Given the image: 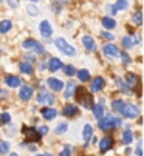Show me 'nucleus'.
Returning <instances> with one entry per match:
<instances>
[{
	"instance_id": "412c9836",
	"label": "nucleus",
	"mask_w": 144,
	"mask_h": 156,
	"mask_svg": "<svg viewBox=\"0 0 144 156\" xmlns=\"http://www.w3.org/2000/svg\"><path fill=\"white\" fill-rule=\"evenodd\" d=\"M5 83H6L8 87H11V88H17V87L22 85V80H20V77H17V76H6V77H5Z\"/></svg>"
},
{
	"instance_id": "f704fd0d",
	"label": "nucleus",
	"mask_w": 144,
	"mask_h": 156,
	"mask_svg": "<svg viewBox=\"0 0 144 156\" xmlns=\"http://www.w3.org/2000/svg\"><path fill=\"white\" fill-rule=\"evenodd\" d=\"M64 73L67 74V76H75L76 74V68L73 65H65L64 66Z\"/></svg>"
},
{
	"instance_id": "bb28decb",
	"label": "nucleus",
	"mask_w": 144,
	"mask_h": 156,
	"mask_svg": "<svg viewBox=\"0 0 144 156\" xmlns=\"http://www.w3.org/2000/svg\"><path fill=\"white\" fill-rule=\"evenodd\" d=\"M102 27H104L105 30H112V28L116 27V22H115L112 17H104V19H102Z\"/></svg>"
},
{
	"instance_id": "f3484780",
	"label": "nucleus",
	"mask_w": 144,
	"mask_h": 156,
	"mask_svg": "<svg viewBox=\"0 0 144 156\" xmlns=\"http://www.w3.org/2000/svg\"><path fill=\"white\" fill-rule=\"evenodd\" d=\"M40 115H42L46 121H51V119H54V118L57 116V110H54V108H51V107H43V108L40 110Z\"/></svg>"
},
{
	"instance_id": "c9c22d12",
	"label": "nucleus",
	"mask_w": 144,
	"mask_h": 156,
	"mask_svg": "<svg viewBox=\"0 0 144 156\" xmlns=\"http://www.w3.org/2000/svg\"><path fill=\"white\" fill-rule=\"evenodd\" d=\"M9 122H11L9 113H2V115H0V125H6V124H9Z\"/></svg>"
},
{
	"instance_id": "473e14b6",
	"label": "nucleus",
	"mask_w": 144,
	"mask_h": 156,
	"mask_svg": "<svg viewBox=\"0 0 144 156\" xmlns=\"http://www.w3.org/2000/svg\"><path fill=\"white\" fill-rule=\"evenodd\" d=\"M27 11H28V14H30V16H37V14H39L36 3H31V2L27 5Z\"/></svg>"
},
{
	"instance_id": "39448f33",
	"label": "nucleus",
	"mask_w": 144,
	"mask_h": 156,
	"mask_svg": "<svg viewBox=\"0 0 144 156\" xmlns=\"http://www.w3.org/2000/svg\"><path fill=\"white\" fill-rule=\"evenodd\" d=\"M36 101L39 102V104H45V105H51V104H54V96L51 94V93H48V91H45L43 88L39 91V94H37V98H36Z\"/></svg>"
},
{
	"instance_id": "b1692460",
	"label": "nucleus",
	"mask_w": 144,
	"mask_h": 156,
	"mask_svg": "<svg viewBox=\"0 0 144 156\" xmlns=\"http://www.w3.org/2000/svg\"><path fill=\"white\" fill-rule=\"evenodd\" d=\"M19 70H20V73H23V74H31V73H33V65L23 60V62L19 63Z\"/></svg>"
},
{
	"instance_id": "9d476101",
	"label": "nucleus",
	"mask_w": 144,
	"mask_h": 156,
	"mask_svg": "<svg viewBox=\"0 0 144 156\" xmlns=\"http://www.w3.org/2000/svg\"><path fill=\"white\" fill-rule=\"evenodd\" d=\"M139 36H124L121 39V43H123V47L126 50H130L133 45H136V43H139Z\"/></svg>"
},
{
	"instance_id": "79ce46f5",
	"label": "nucleus",
	"mask_w": 144,
	"mask_h": 156,
	"mask_svg": "<svg viewBox=\"0 0 144 156\" xmlns=\"http://www.w3.org/2000/svg\"><path fill=\"white\" fill-rule=\"evenodd\" d=\"M25 62H28V63H31V62H34L36 59H34V54H25Z\"/></svg>"
},
{
	"instance_id": "aec40b11",
	"label": "nucleus",
	"mask_w": 144,
	"mask_h": 156,
	"mask_svg": "<svg viewBox=\"0 0 144 156\" xmlns=\"http://www.w3.org/2000/svg\"><path fill=\"white\" fill-rule=\"evenodd\" d=\"M76 90H78L76 83H75V82H68V83H67V87H65V91H64V98H65V99L73 98V96H75V93H76Z\"/></svg>"
},
{
	"instance_id": "7ed1b4c3",
	"label": "nucleus",
	"mask_w": 144,
	"mask_h": 156,
	"mask_svg": "<svg viewBox=\"0 0 144 156\" xmlns=\"http://www.w3.org/2000/svg\"><path fill=\"white\" fill-rule=\"evenodd\" d=\"M76 101L84 107V108H91L93 107V99H91V96L84 90V88H79V90H76Z\"/></svg>"
},
{
	"instance_id": "2f4dec72",
	"label": "nucleus",
	"mask_w": 144,
	"mask_h": 156,
	"mask_svg": "<svg viewBox=\"0 0 144 156\" xmlns=\"http://www.w3.org/2000/svg\"><path fill=\"white\" fill-rule=\"evenodd\" d=\"M116 85H118V88H119V90H121L123 93H130V90H129V87L126 85V82L124 80H121V79H116Z\"/></svg>"
},
{
	"instance_id": "a19ab883",
	"label": "nucleus",
	"mask_w": 144,
	"mask_h": 156,
	"mask_svg": "<svg viewBox=\"0 0 144 156\" xmlns=\"http://www.w3.org/2000/svg\"><path fill=\"white\" fill-rule=\"evenodd\" d=\"M119 56L123 57V62H124L126 65H129V63H130V57H129V56H127L126 53H119Z\"/></svg>"
},
{
	"instance_id": "20e7f679",
	"label": "nucleus",
	"mask_w": 144,
	"mask_h": 156,
	"mask_svg": "<svg viewBox=\"0 0 144 156\" xmlns=\"http://www.w3.org/2000/svg\"><path fill=\"white\" fill-rule=\"evenodd\" d=\"M22 47L25 48V50H28V51L37 53V54H43V53H45L43 45H42V43H39L37 40H34V39H27V40H23Z\"/></svg>"
},
{
	"instance_id": "a878e982",
	"label": "nucleus",
	"mask_w": 144,
	"mask_h": 156,
	"mask_svg": "<svg viewBox=\"0 0 144 156\" xmlns=\"http://www.w3.org/2000/svg\"><path fill=\"white\" fill-rule=\"evenodd\" d=\"M11 28H13L11 20H2L0 22V34H6Z\"/></svg>"
},
{
	"instance_id": "e433bc0d",
	"label": "nucleus",
	"mask_w": 144,
	"mask_h": 156,
	"mask_svg": "<svg viewBox=\"0 0 144 156\" xmlns=\"http://www.w3.org/2000/svg\"><path fill=\"white\" fill-rule=\"evenodd\" d=\"M113 6H115L118 11H119V9H126V8L129 6V2H126V0H119V2H116Z\"/></svg>"
},
{
	"instance_id": "6e6552de",
	"label": "nucleus",
	"mask_w": 144,
	"mask_h": 156,
	"mask_svg": "<svg viewBox=\"0 0 144 156\" xmlns=\"http://www.w3.org/2000/svg\"><path fill=\"white\" fill-rule=\"evenodd\" d=\"M22 131H23V135L27 136V141H30V142H39V141H40V136L37 135V131H36L34 128L22 127Z\"/></svg>"
},
{
	"instance_id": "4be33fe9",
	"label": "nucleus",
	"mask_w": 144,
	"mask_h": 156,
	"mask_svg": "<svg viewBox=\"0 0 144 156\" xmlns=\"http://www.w3.org/2000/svg\"><path fill=\"white\" fill-rule=\"evenodd\" d=\"M91 111H93V116L98 119V121L104 118V107H102V105H99V104L93 105V107H91Z\"/></svg>"
},
{
	"instance_id": "c03bdc74",
	"label": "nucleus",
	"mask_w": 144,
	"mask_h": 156,
	"mask_svg": "<svg viewBox=\"0 0 144 156\" xmlns=\"http://www.w3.org/2000/svg\"><path fill=\"white\" fill-rule=\"evenodd\" d=\"M0 96H2V99H8V93H6L5 90H2V91H0Z\"/></svg>"
},
{
	"instance_id": "49530a36",
	"label": "nucleus",
	"mask_w": 144,
	"mask_h": 156,
	"mask_svg": "<svg viewBox=\"0 0 144 156\" xmlns=\"http://www.w3.org/2000/svg\"><path fill=\"white\" fill-rule=\"evenodd\" d=\"M28 150H30V151H36V145H34V144H30Z\"/></svg>"
},
{
	"instance_id": "c85d7f7f",
	"label": "nucleus",
	"mask_w": 144,
	"mask_h": 156,
	"mask_svg": "<svg viewBox=\"0 0 144 156\" xmlns=\"http://www.w3.org/2000/svg\"><path fill=\"white\" fill-rule=\"evenodd\" d=\"M132 22H133L136 27L142 25V14H141V11H135V12L132 14Z\"/></svg>"
},
{
	"instance_id": "72a5a7b5",
	"label": "nucleus",
	"mask_w": 144,
	"mask_h": 156,
	"mask_svg": "<svg viewBox=\"0 0 144 156\" xmlns=\"http://www.w3.org/2000/svg\"><path fill=\"white\" fill-rule=\"evenodd\" d=\"M67 128H68V124L67 122H62V124H59L57 127H56V135H64V133L67 131Z\"/></svg>"
},
{
	"instance_id": "5701e85b",
	"label": "nucleus",
	"mask_w": 144,
	"mask_h": 156,
	"mask_svg": "<svg viewBox=\"0 0 144 156\" xmlns=\"http://www.w3.org/2000/svg\"><path fill=\"white\" fill-rule=\"evenodd\" d=\"M91 136H93V128H91V125H84V131H82V139H84V142L85 144H88V141L91 139Z\"/></svg>"
},
{
	"instance_id": "1a4fd4ad",
	"label": "nucleus",
	"mask_w": 144,
	"mask_h": 156,
	"mask_svg": "<svg viewBox=\"0 0 144 156\" xmlns=\"http://www.w3.org/2000/svg\"><path fill=\"white\" fill-rule=\"evenodd\" d=\"M19 98H20V101H23V102L30 101V99L33 98V87H30V85L20 87V90H19Z\"/></svg>"
},
{
	"instance_id": "58836bf2",
	"label": "nucleus",
	"mask_w": 144,
	"mask_h": 156,
	"mask_svg": "<svg viewBox=\"0 0 144 156\" xmlns=\"http://www.w3.org/2000/svg\"><path fill=\"white\" fill-rule=\"evenodd\" d=\"M59 156H71V147L70 145H65L62 148V151L59 153Z\"/></svg>"
},
{
	"instance_id": "ea45409f",
	"label": "nucleus",
	"mask_w": 144,
	"mask_h": 156,
	"mask_svg": "<svg viewBox=\"0 0 144 156\" xmlns=\"http://www.w3.org/2000/svg\"><path fill=\"white\" fill-rule=\"evenodd\" d=\"M101 36H102L104 39H107V40H113V39H115V36H113L112 33H109V31H102Z\"/></svg>"
},
{
	"instance_id": "cd10ccee",
	"label": "nucleus",
	"mask_w": 144,
	"mask_h": 156,
	"mask_svg": "<svg viewBox=\"0 0 144 156\" xmlns=\"http://www.w3.org/2000/svg\"><path fill=\"white\" fill-rule=\"evenodd\" d=\"M76 74H78V79H79L81 82H88V80H90V73H88V70H79V71H76Z\"/></svg>"
},
{
	"instance_id": "7c9ffc66",
	"label": "nucleus",
	"mask_w": 144,
	"mask_h": 156,
	"mask_svg": "<svg viewBox=\"0 0 144 156\" xmlns=\"http://www.w3.org/2000/svg\"><path fill=\"white\" fill-rule=\"evenodd\" d=\"M9 148H11V145L8 141H0V154H6L9 151Z\"/></svg>"
},
{
	"instance_id": "0eeeda50",
	"label": "nucleus",
	"mask_w": 144,
	"mask_h": 156,
	"mask_svg": "<svg viewBox=\"0 0 144 156\" xmlns=\"http://www.w3.org/2000/svg\"><path fill=\"white\" fill-rule=\"evenodd\" d=\"M104 54L110 59H118L119 57V48L116 45H113V43H105L104 48H102Z\"/></svg>"
},
{
	"instance_id": "c756f323",
	"label": "nucleus",
	"mask_w": 144,
	"mask_h": 156,
	"mask_svg": "<svg viewBox=\"0 0 144 156\" xmlns=\"http://www.w3.org/2000/svg\"><path fill=\"white\" fill-rule=\"evenodd\" d=\"M132 141H133L132 131H130V130H126V131L123 133V142H124V144H132Z\"/></svg>"
},
{
	"instance_id": "4c0bfd02",
	"label": "nucleus",
	"mask_w": 144,
	"mask_h": 156,
	"mask_svg": "<svg viewBox=\"0 0 144 156\" xmlns=\"http://www.w3.org/2000/svg\"><path fill=\"white\" fill-rule=\"evenodd\" d=\"M36 131H37V135H39L40 138H42L43 135H46V133H48V131H50V128H48L46 125H42V127H39V128H37Z\"/></svg>"
},
{
	"instance_id": "a211bd4d",
	"label": "nucleus",
	"mask_w": 144,
	"mask_h": 156,
	"mask_svg": "<svg viewBox=\"0 0 144 156\" xmlns=\"http://www.w3.org/2000/svg\"><path fill=\"white\" fill-rule=\"evenodd\" d=\"M48 68H50V71H53V73H56L57 70H61V68H64V63H62V60L61 59H57V57H51L50 59V62H48Z\"/></svg>"
},
{
	"instance_id": "6ab92c4d",
	"label": "nucleus",
	"mask_w": 144,
	"mask_h": 156,
	"mask_svg": "<svg viewBox=\"0 0 144 156\" xmlns=\"http://www.w3.org/2000/svg\"><path fill=\"white\" fill-rule=\"evenodd\" d=\"M79 113V110H78V107L76 105H65L64 107V110H62V115L65 116V118H73V116H76Z\"/></svg>"
},
{
	"instance_id": "2eb2a0df",
	"label": "nucleus",
	"mask_w": 144,
	"mask_h": 156,
	"mask_svg": "<svg viewBox=\"0 0 144 156\" xmlns=\"http://www.w3.org/2000/svg\"><path fill=\"white\" fill-rule=\"evenodd\" d=\"M82 45L87 51H96V42L91 36H82Z\"/></svg>"
},
{
	"instance_id": "4468645a",
	"label": "nucleus",
	"mask_w": 144,
	"mask_h": 156,
	"mask_svg": "<svg viewBox=\"0 0 144 156\" xmlns=\"http://www.w3.org/2000/svg\"><path fill=\"white\" fill-rule=\"evenodd\" d=\"M112 147H113V138L112 136H105L99 141V151L101 153H107Z\"/></svg>"
},
{
	"instance_id": "393cba45",
	"label": "nucleus",
	"mask_w": 144,
	"mask_h": 156,
	"mask_svg": "<svg viewBox=\"0 0 144 156\" xmlns=\"http://www.w3.org/2000/svg\"><path fill=\"white\" fill-rule=\"evenodd\" d=\"M124 105H126V102H124L123 99H116V101L112 102V110L116 111V113H121L123 108H124Z\"/></svg>"
},
{
	"instance_id": "f03ea898",
	"label": "nucleus",
	"mask_w": 144,
	"mask_h": 156,
	"mask_svg": "<svg viewBox=\"0 0 144 156\" xmlns=\"http://www.w3.org/2000/svg\"><path fill=\"white\" fill-rule=\"evenodd\" d=\"M54 45H56L57 50H59L61 53H64L65 56H75V54H76L75 47H71L70 43H68L65 39H62V37H57V39L54 40Z\"/></svg>"
},
{
	"instance_id": "09e8293b",
	"label": "nucleus",
	"mask_w": 144,
	"mask_h": 156,
	"mask_svg": "<svg viewBox=\"0 0 144 156\" xmlns=\"http://www.w3.org/2000/svg\"><path fill=\"white\" fill-rule=\"evenodd\" d=\"M37 156H53V154H50V153H40V154H37Z\"/></svg>"
},
{
	"instance_id": "a18cd8bd",
	"label": "nucleus",
	"mask_w": 144,
	"mask_h": 156,
	"mask_svg": "<svg viewBox=\"0 0 144 156\" xmlns=\"http://www.w3.org/2000/svg\"><path fill=\"white\" fill-rule=\"evenodd\" d=\"M136 156H141V144H138L136 147Z\"/></svg>"
},
{
	"instance_id": "423d86ee",
	"label": "nucleus",
	"mask_w": 144,
	"mask_h": 156,
	"mask_svg": "<svg viewBox=\"0 0 144 156\" xmlns=\"http://www.w3.org/2000/svg\"><path fill=\"white\" fill-rule=\"evenodd\" d=\"M138 113H139V111H138V107H136V105H132V104H126L124 108H123V111H121V115H123L124 118H127V119L136 118Z\"/></svg>"
},
{
	"instance_id": "f257e3e1",
	"label": "nucleus",
	"mask_w": 144,
	"mask_h": 156,
	"mask_svg": "<svg viewBox=\"0 0 144 156\" xmlns=\"http://www.w3.org/2000/svg\"><path fill=\"white\" fill-rule=\"evenodd\" d=\"M121 125H123V121L119 119V118L112 116V115L104 116V118L99 119V122H98V127H99L102 131H110V130H113V128H116V127H121Z\"/></svg>"
},
{
	"instance_id": "ddd939ff",
	"label": "nucleus",
	"mask_w": 144,
	"mask_h": 156,
	"mask_svg": "<svg viewBox=\"0 0 144 156\" xmlns=\"http://www.w3.org/2000/svg\"><path fill=\"white\" fill-rule=\"evenodd\" d=\"M126 85L129 87V90H133V88L139 87V77L133 73H127L126 76Z\"/></svg>"
},
{
	"instance_id": "8fccbe9b",
	"label": "nucleus",
	"mask_w": 144,
	"mask_h": 156,
	"mask_svg": "<svg viewBox=\"0 0 144 156\" xmlns=\"http://www.w3.org/2000/svg\"><path fill=\"white\" fill-rule=\"evenodd\" d=\"M11 156H17V153H11Z\"/></svg>"
},
{
	"instance_id": "de8ad7c7",
	"label": "nucleus",
	"mask_w": 144,
	"mask_h": 156,
	"mask_svg": "<svg viewBox=\"0 0 144 156\" xmlns=\"http://www.w3.org/2000/svg\"><path fill=\"white\" fill-rule=\"evenodd\" d=\"M45 68H46V63L42 62V63H40V70H45Z\"/></svg>"
},
{
	"instance_id": "dca6fc26",
	"label": "nucleus",
	"mask_w": 144,
	"mask_h": 156,
	"mask_svg": "<svg viewBox=\"0 0 144 156\" xmlns=\"http://www.w3.org/2000/svg\"><path fill=\"white\" fill-rule=\"evenodd\" d=\"M46 85L51 88L53 91H61L62 88H64V82L61 79H56V77H50V79H46Z\"/></svg>"
},
{
	"instance_id": "f8f14e48",
	"label": "nucleus",
	"mask_w": 144,
	"mask_h": 156,
	"mask_svg": "<svg viewBox=\"0 0 144 156\" xmlns=\"http://www.w3.org/2000/svg\"><path fill=\"white\" fill-rule=\"evenodd\" d=\"M39 31H40V34L43 37H46V39L50 37L53 34V28L50 25V22H48V20H42L40 23H39Z\"/></svg>"
},
{
	"instance_id": "9b49d317",
	"label": "nucleus",
	"mask_w": 144,
	"mask_h": 156,
	"mask_svg": "<svg viewBox=\"0 0 144 156\" xmlns=\"http://www.w3.org/2000/svg\"><path fill=\"white\" fill-rule=\"evenodd\" d=\"M104 87H105V80H104V77H101V76H96V77L91 80L90 90H91L93 93H98V91H101V90H102Z\"/></svg>"
},
{
	"instance_id": "37998d69",
	"label": "nucleus",
	"mask_w": 144,
	"mask_h": 156,
	"mask_svg": "<svg viewBox=\"0 0 144 156\" xmlns=\"http://www.w3.org/2000/svg\"><path fill=\"white\" fill-rule=\"evenodd\" d=\"M107 11H109V14H112V16H115V14L118 12V9H116L113 5H112V6H109V8H107Z\"/></svg>"
}]
</instances>
